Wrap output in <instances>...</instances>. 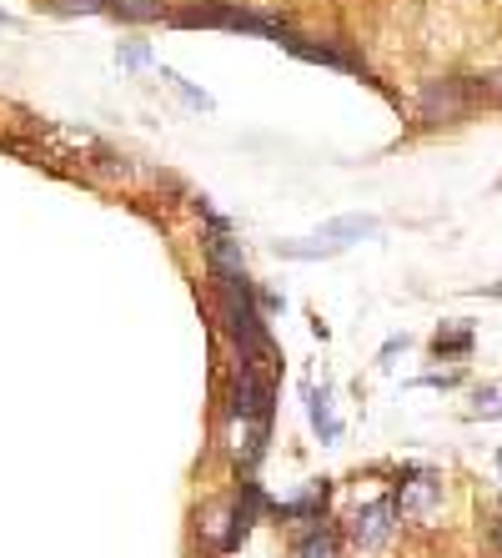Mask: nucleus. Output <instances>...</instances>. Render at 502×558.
<instances>
[{"label":"nucleus","mask_w":502,"mask_h":558,"mask_svg":"<svg viewBox=\"0 0 502 558\" xmlns=\"http://www.w3.org/2000/svg\"><path fill=\"white\" fill-rule=\"evenodd\" d=\"M467 348H473V332H467V327H457V332H438V342H432L438 357H457V352H467Z\"/></svg>","instance_id":"nucleus-16"},{"label":"nucleus","mask_w":502,"mask_h":558,"mask_svg":"<svg viewBox=\"0 0 502 558\" xmlns=\"http://www.w3.org/2000/svg\"><path fill=\"white\" fill-rule=\"evenodd\" d=\"M167 0H111V15L131 26H156V21H167Z\"/></svg>","instance_id":"nucleus-9"},{"label":"nucleus","mask_w":502,"mask_h":558,"mask_svg":"<svg viewBox=\"0 0 502 558\" xmlns=\"http://www.w3.org/2000/svg\"><path fill=\"white\" fill-rule=\"evenodd\" d=\"M46 5L65 15H111V0H46Z\"/></svg>","instance_id":"nucleus-15"},{"label":"nucleus","mask_w":502,"mask_h":558,"mask_svg":"<svg viewBox=\"0 0 502 558\" xmlns=\"http://www.w3.org/2000/svg\"><path fill=\"white\" fill-rule=\"evenodd\" d=\"M296 558H336V533L332 529H311L296 548Z\"/></svg>","instance_id":"nucleus-13"},{"label":"nucleus","mask_w":502,"mask_h":558,"mask_svg":"<svg viewBox=\"0 0 502 558\" xmlns=\"http://www.w3.org/2000/svg\"><path fill=\"white\" fill-rule=\"evenodd\" d=\"M167 26L176 31H236V36H261L282 46L292 36V21L282 11H261V5H242V0H181L167 11Z\"/></svg>","instance_id":"nucleus-1"},{"label":"nucleus","mask_w":502,"mask_h":558,"mask_svg":"<svg viewBox=\"0 0 502 558\" xmlns=\"http://www.w3.org/2000/svg\"><path fill=\"white\" fill-rule=\"evenodd\" d=\"M161 81H167L171 92H176V96H181V101L192 106V111H211V96H207V92H201V86H192V81L181 76V71H171V65H161Z\"/></svg>","instance_id":"nucleus-12"},{"label":"nucleus","mask_w":502,"mask_h":558,"mask_svg":"<svg viewBox=\"0 0 502 558\" xmlns=\"http://www.w3.org/2000/svg\"><path fill=\"white\" fill-rule=\"evenodd\" d=\"M282 51H292L296 61H307V65H332V71H347V76L372 81V71H367V61H362V51L352 46V40H342V36H302V31H292V36L282 40Z\"/></svg>","instance_id":"nucleus-3"},{"label":"nucleus","mask_w":502,"mask_h":558,"mask_svg":"<svg viewBox=\"0 0 502 558\" xmlns=\"http://www.w3.org/2000/svg\"><path fill=\"white\" fill-rule=\"evenodd\" d=\"M477 413H502V392H498V388L477 392Z\"/></svg>","instance_id":"nucleus-18"},{"label":"nucleus","mask_w":502,"mask_h":558,"mask_svg":"<svg viewBox=\"0 0 502 558\" xmlns=\"http://www.w3.org/2000/svg\"><path fill=\"white\" fill-rule=\"evenodd\" d=\"M382 232V221L377 217H332L322 227V236H332L336 247H347V242H362V236H377Z\"/></svg>","instance_id":"nucleus-8"},{"label":"nucleus","mask_w":502,"mask_h":558,"mask_svg":"<svg viewBox=\"0 0 502 558\" xmlns=\"http://www.w3.org/2000/svg\"><path fill=\"white\" fill-rule=\"evenodd\" d=\"M307 413H311V428L322 433V442H336V438H342V423H336L332 408H327V392L307 388Z\"/></svg>","instance_id":"nucleus-11"},{"label":"nucleus","mask_w":502,"mask_h":558,"mask_svg":"<svg viewBox=\"0 0 502 558\" xmlns=\"http://www.w3.org/2000/svg\"><path fill=\"white\" fill-rule=\"evenodd\" d=\"M492 298H502V282H498V287H492Z\"/></svg>","instance_id":"nucleus-22"},{"label":"nucleus","mask_w":502,"mask_h":558,"mask_svg":"<svg viewBox=\"0 0 502 558\" xmlns=\"http://www.w3.org/2000/svg\"><path fill=\"white\" fill-rule=\"evenodd\" d=\"M477 96H482V86H473V81L463 76H448V81H432L423 92V121L427 126H452V121H463L467 111L477 106Z\"/></svg>","instance_id":"nucleus-4"},{"label":"nucleus","mask_w":502,"mask_h":558,"mask_svg":"<svg viewBox=\"0 0 502 558\" xmlns=\"http://www.w3.org/2000/svg\"><path fill=\"white\" fill-rule=\"evenodd\" d=\"M482 92H488L492 101H502V65H498V71H492L488 81H482Z\"/></svg>","instance_id":"nucleus-19"},{"label":"nucleus","mask_w":502,"mask_h":558,"mask_svg":"<svg viewBox=\"0 0 502 558\" xmlns=\"http://www.w3.org/2000/svg\"><path fill=\"white\" fill-rule=\"evenodd\" d=\"M492 548H498V554H502V519L492 523Z\"/></svg>","instance_id":"nucleus-20"},{"label":"nucleus","mask_w":502,"mask_h":558,"mask_svg":"<svg viewBox=\"0 0 502 558\" xmlns=\"http://www.w3.org/2000/svg\"><path fill=\"white\" fill-rule=\"evenodd\" d=\"M442 504V478L432 473V468H417L413 478L397 488V513L402 519H413V523H427L432 513H438Z\"/></svg>","instance_id":"nucleus-7"},{"label":"nucleus","mask_w":502,"mask_h":558,"mask_svg":"<svg viewBox=\"0 0 502 558\" xmlns=\"http://www.w3.org/2000/svg\"><path fill=\"white\" fill-rule=\"evenodd\" d=\"M226 408H232V417H242V423H257V428H267V423H271V388L261 383L257 367H242V373L232 377Z\"/></svg>","instance_id":"nucleus-6"},{"label":"nucleus","mask_w":502,"mask_h":558,"mask_svg":"<svg viewBox=\"0 0 502 558\" xmlns=\"http://www.w3.org/2000/svg\"><path fill=\"white\" fill-rule=\"evenodd\" d=\"M217 282V307H221V323L232 332V342L242 348V363H267L271 357V332H267V317H261L257 298H252V272L246 277H211Z\"/></svg>","instance_id":"nucleus-2"},{"label":"nucleus","mask_w":502,"mask_h":558,"mask_svg":"<svg viewBox=\"0 0 502 558\" xmlns=\"http://www.w3.org/2000/svg\"><path fill=\"white\" fill-rule=\"evenodd\" d=\"M117 61L126 65V71H142V65H151V46H146V40H126L117 51Z\"/></svg>","instance_id":"nucleus-17"},{"label":"nucleus","mask_w":502,"mask_h":558,"mask_svg":"<svg viewBox=\"0 0 502 558\" xmlns=\"http://www.w3.org/2000/svg\"><path fill=\"white\" fill-rule=\"evenodd\" d=\"M322 508H327V488H311L307 498H296V504H282L277 513H282V519H317Z\"/></svg>","instance_id":"nucleus-14"},{"label":"nucleus","mask_w":502,"mask_h":558,"mask_svg":"<svg viewBox=\"0 0 502 558\" xmlns=\"http://www.w3.org/2000/svg\"><path fill=\"white\" fill-rule=\"evenodd\" d=\"M0 26H15V21H11V15H5V11H0Z\"/></svg>","instance_id":"nucleus-21"},{"label":"nucleus","mask_w":502,"mask_h":558,"mask_svg":"<svg viewBox=\"0 0 502 558\" xmlns=\"http://www.w3.org/2000/svg\"><path fill=\"white\" fill-rule=\"evenodd\" d=\"M392 533H397V504L392 498H377V504L357 508L347 523V538L352 548H362V554H377V548L392 544Z\"/></svg>","instance_id":"nucleus-5"},{"label":"nucleus","mask_w":502,"mask_h":558,"mask_svg":"<svg viewBox=\"0 0 502 558\" xmlns=\"http://www.w3.org/2000/svg\"><path fill=\"white\" fill-rule=\"evenodd\" d=\"M277 252L292 262H317V257H336V242L332 236H292V242H277Z\"/></svg>","instance_id":"nucleus-10"},{"label":"nucleus","mask_w":502,"mask_h":558,"mask_svg":"<svg viewBox=\"0 0 502 558\" xmlns=\"http://www.w3.org/2000/svg\"><path fill=\"white\" fill-rule=\"evenodd\" d=\"M498 468H502V453H498Z\"/></svg>","instance_id":"nucleus-23"}]
</instances>
